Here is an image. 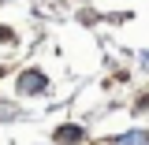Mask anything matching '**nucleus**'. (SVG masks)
<instances>
[{
    "mask_svg": "<svg viewBox=\"0 0 149 145\" xmlns=\"http://www.w3.org/2000/svg\"><path fill=\"white\" fill-rule=\"evenodd\" d=\"M116 145H149V134L146 130H130L123 138H116Z\"/></svg>",
    "mask_w": 149,
    "mask_h": 145,
    "instance_id": "nucleus-1",
    "label": "nucleus"
}]
</instances>
